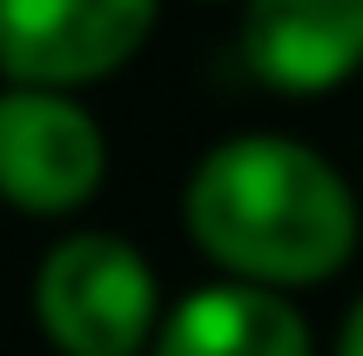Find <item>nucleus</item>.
<instances>
[{
  "mask_svg": "<svg viewBox=\"0 0 363 356\" xmlns=\"http://www.w3.org/2000/svg\"><path fill=\"white\" fill-rule=\"evenodd\" d=\"M182 229L222 282L316 289L357 255L363 209L330 155L289 134H229L195 161Z\"/></svg>",
  "mask_w": 363,
  "mask_h": 356,
  "instance_id": "1",
  "label": "nucleus"
},
{
  "mask_svg": "<svg viewBox=\"0 0 363 356\" xmlns=\"http://www.w3.org/2000/svg\"><path fill=\"white\" fill-rule=\"evenodd\" d=\"M155 263L128 236L81 229L61 236L34 269V323L54 356H148L162 336Z\"/></svg>",
  "mask_w": 363,
  "mask_h": 356,
  "instance_id": "2",
  "label": "nucleus"
},
{
  "mask_svg": "<svg viewBox=\"0 0 363 356\" xmlns=\"http://www.w3.org/2000/svg\"><path fill=\"white\" fill-rule=\"evenodd\" d=\"M155 13L162 0H0V81L81 94L148 47Z\"/></svg>",
  "mask_w": 363,
  "mask_h": 356,
  "instance_id": "3",
  "label": "nucleus"
},
{
  "mask_svg": "<svg viewBox=\"0 0 363 356\" xmlns=\"http://www.w3.org/2000/svg\"><path fill=\"white\" fill-rule=\"evenodd\" d=\"M108 182V134L81 94L0 88V202L34 222L81 215Z\"/></svg>",
  "mask_w": 363,
  "mask_h": 356,
  "instance_id": "4",
  "label": "nucleus"
},
{
  "mask_svg": "<svg viewBox=\"0 0 363 356\" xmlns=\"http://www.w3.org/2000/svg\"><path fill=\"white\" fill-rule=\"evenodd\" d=\"M242 61L276 94H330L363 74V0H242Z\"/></svg>",
  "mask_w": 363,
  "mask_h": 356,
  "instance_id": "5",
  "label": "nucleus"
},
{
  "mask_svg": "<svg viewBox=\"0 0 363 356\" xmlns=\"http://www.w3.org/2000/svg\"><path fill=\"white\" fill-rule=\"evenodd\" d=\"M148 356H316L296 296L256 282H202L162 316Z\"/></svg>",
  "mask_w": 363,
  "mask_h": 356,
  "instance_id": "6",
  "label": "nucleus"
},
{
  "mask_svg": "<svg viewBox=\"0 0 363 356\" xmlns=\"http://www.w3.org/2000/svg\"><path fill=\"white\" fill-rule=\"evenodd\" d=\"M337 356H363V296L350 303V316H343V330H337Z\"/></svg>",
  "mask_w": 363,
  "mask_h": 356,
  "instance_id": "7",
  "label": "nucleus"
},
{
  "mask_svg": "<svg viewBox=\"0 0 363 356\" xmlns=\"http://www.w3.org/2000/svg\"><path fill=\"white\" fill-rule=\"evenodd\" d=\"M195 7H216V0H195Z\"/></svg>",
  "mask_w": 363,
  "mask_h": 356,
  "instance_id": "8",
  "label": "nucleus"
}]
</instances>
